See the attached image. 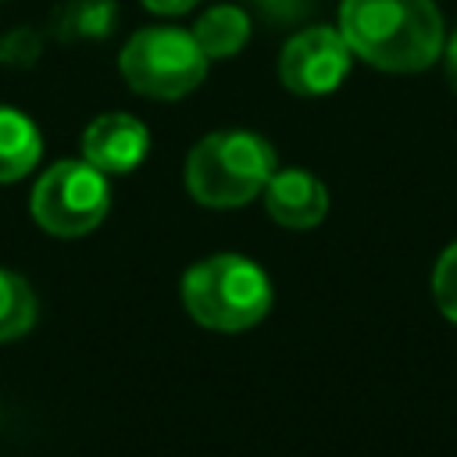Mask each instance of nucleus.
<instances>
[{
	"mask_svg": "<svg viewBox=\"0 0 457 457\" xmlns=\"http://www.w3.org/2000/svg\"><path fill=\"white\" fill-rule=\"evenodd\" d=\"M339 32L361 61L396 75L432 68L446 43L432 0H343Z\"/></svg>",
	"mask_w": 457,
	"mask_h": 457,
	"instance_id": "obj_1",
	"label": "nucleus"
},
{
	"mask_svg": "<svg viewBox=\"0 0 457 457\" xmlns=\"http://www.w3.org/2000/svg\"><path fill=\"white\" fill-rule=\"evenodd\" d=\"M182 303L189 318L204 328L243 332L268 314L271 282L253 261L239 253H214L186 271Z\"/></svg>",
	"mask_w": 457,
	"mask_h": 457,
	"instance_id": "obj_2",
	"label": "nucleus"
},
{
	"mask_svg": "<svg viewBox=\"0 0 457 457\" xmlns=\"http://www.w3.org/2000/svg\"><path fill=\"white\" fill-rule=\"evenodd\" d=\"M200 0H143V7H150L154 14H182L189 7H196Z\"/></svg>",
	"mask_w": 457,
	"mask_h": 457,
	"instance_id": "obj_15",
	"label": "nucleus"
},
{
	"mask_svg": "<svg viewBox=\"0 0 457 457\" xmlns=\"http://www.w3.org/2000/svg\"><path fill=\"white\" fill-rule=\"evenodd\" d=\"M264 207L286 228H314L328 214V189L303 168H275L264 186Z\"/></svg>",
	"mask_w": 457,
	"mask_h": 457,
	"instance_id": "obj_8",
	"label": "nucleus"
},
{
	"mask_svg": "<svg viewBox=\"0 0 457 457\" xmlns=\"http://www.w3.org/2000/svg\"><path fill=\"white\" fill-rule=\"evenodd\" d=\"M246 36H250V18L239 7H228V4L204 11L200 21L193 25V39L207 54V61L211 57H232V54H239L243 43H246Z\"/></svg>",
	"mask_w": 457,
	"mask_h": 457,
	"instance_id": "obj_10",
	"label": "nucleus"
},
{
	"mask_svg": "<svg viewBox=\"0 0 457 457\" xmlns=\"http://www.w3.org/2000/svg\"><path fill=\"white\" fill-rule=\"evenodd\" d=\"M271 175L275 150L268 146V139L243 129L204 136L186 161V186L193 200L207 207H243L257 193H264Z\"/></svg>",
	"mask_w": 457,
	"mask_h": 457,
	"instance_id": "obj_3",
	"label": "nucleus"
},
{
	"mask_svg": "<svg viewBox=\"0 0 457 457\" xmlns=\"http://www.w3.org/2000/svg\"><path fill=\"white\" fill-rule=\"evenodd\" d=\"M43 139L29 114L14 107H0V182H14L29 175L39 161Z\"/></svg>",
	"mask_w": 457,
	"mask_h": 457,
	"instance_id": "obj_9",
	"label": "nucleus"
},
{
	"mask_svg": "<svg viewBox=\"0 0 457 457\" xmlns=\"http://www.w3.org/2000/svg\"><path fill=\"white\" fill-rule=\"evenodd\" d=\"M118 25V4L114 0H68L57 18L54 32L64 43H82V39H104Z\"/></svg>",
	"mask_w": 457,
	"mask_h": 457,
	"instance_id": "obj_11",
	"label": "nucleus"
},
{
	"mask_svg": "<svg viewBox=\"0 0 457 457\" xmlns=\"http://www.w3.org/2000/svg\"><path fill=\"white\" fill-rule=\"evenodd\" d=\"M150 150V132L132 114H100L82 132V157L100 168L104 175H125L132 171Z\"/></svg>",
	"mask_w": 457,
	"mask_h": 457,
	"instance_id": "obj_7",
	"label": "nucleus"
},
{
	"mask_svg": "<svg viewBox=\"0 0 457 457\" xmlns=\"http://www.w3.org/2000/svg\"><path fill=\"white\" fill-rule=\"evenodd\" d=\"M29 207L43 232L64 236V239L86 236L104 221V214L111 207L107 175L100 168H93L86 157L57 161L50 171L39 175Z\"/></svg>",
	"mask_w": 457,
	"mask_h": 457,
	"instance_id": "obj_5",
	"label": "nucleus"
},
{
	"mask_svg": "<svg viewBox=\"0 0 457 457\" xmlns=\"http://www.w3.org/2000/svg\"><path fill=\"white\" fill-rule=\"evenodd\" d=\"M125 82L154 100H179L207 75V54L186 29H143L121 46Z\"/></svg>",
	"mask_w": 457,
	"mask_h": 457,
	"instance_id": "obj_4",
	"label": "nucleus"
},
{
	"mask_svg": "<svg viewBox=\"0 0 457 457\" xmlns=\"http://www.w3.org/2000/svg\"><path fill=\"white\" fill-rule=\"evenodd\" d=\"M36 321V293L32 286L0 268V343L18 339L21 332H29Z\"/></svg>",
	"mask_w": 457,
	"mask_h": 457,
	"instance_id": "obj_12",
	"label": "nucleus"
},
{
	"mask_svg": "<svg viewBox=\"0 0 457 457\" xmlns=\"http://www.w3.org/2000/svg\"><path fill=\"white\" fill-rule=\"evenodd\" d=\"M350 57H353V50L346 46L339 29L314 25V29L296 32L282 46V54H278V79L296 96H325V93H332L346 79Z\"/></svg>",
	"mask_w": 457,
	"mask_h": 457,
	"instance_id": "obj_6",
	"label": "nucleus"
},
{
	"mask_svg": "<svg viewBox=\"0 0 457 457\" xmlns=\"http://www.w3.org/2000/svg\"><path fill=\"white\" fill-rule=\"evenodd\" d=\"M39 50H43L39 32H32V29H14V32H7V36L0 39V64L29 68V64H36Z\"/></svg>",
	"mask_w": 457,
	"mask_h": 457,
	"instance_id": "obj_14",
	"label": "nucleus"
},
{
	"mask_svg": "<svg viewBox=\"0 0 457 457\" xmlns=\"http://www.w3.org/2000/svg\"><path fill=\"white\" fill-rule=\"evenodd\" d=\"M443 50H446V54H443V57H446V79H450V86L457 89V32L443 43Z\"/></svg>",
	"mask_w": 457,
	"mask_h": 457,
	"instance_id": "obj_16",
	"label": "nucleus"
},
{
	"mask_svg": "<svg viewBox=\"0 0 457 457\" xmlns=\"http://www.w3.org/2000/svg\"><path fill=\"white\" fill-rule=\"evenodd\" d=\"M432 296L439 314L457 325V243L446 246L432 268Z\"/></svg>",
	"mask_w": 457,
	"mask_h": 457,
	"instance_id": "obj_13",
	"label": "nucleus"
}]
</instances>
